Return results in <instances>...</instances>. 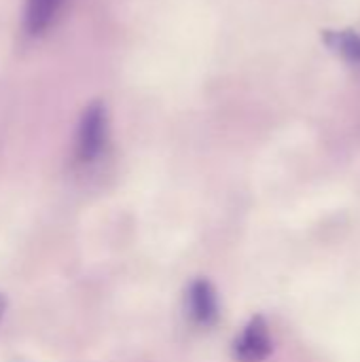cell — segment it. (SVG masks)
I'll return each mask as SVG.
<instances>
[{"mask_svg":"<svg viewBox=\"0 0 360 362\" xmlns=\"http://www.w3.org/2000/svg\"><path fill=\"white\" fill-rule=\"evenodd\" d=\"M4 310H6V297L0 293V320H2V316H4Z\"/></svg>","mask_w":360,"mask_h":362,"instance_id":"cell-6","label":"cell"},{"mask_svg":"<svg viewBox=\"0 0 360 362\" xmlns=\"http://www.w3.org/2000/svg\"><path fill=\"white\" fill-rule=\"evenodd\" d=\"M187 314L197 327H214L219 322V297L206 278H197L187 288Z\"/></svg>","mask_w":360,"mask_h":362,"instance_id":"cell-3","label":"cell"},{"mask_svg":"<svg viewBox=\"0 0 360 362\" xmlns=\"http://www.w3.org/2000/svg\"><path fill=\"white\" fill-rule=\"evenodd\" d=\"M64 0H28L25 2V30L32 36L42 34L57 17Z\"/></svg>","mask_w":360,"mask_h":362,"instance_id":"cell-4","label":"cell"},{"mask_svg":"<svg viewBox=\"0 0 360 362\" xmlns=\"http://www.w3.org/2000/svg\"><path fill=\"white\" fill-rule=\"evenodd\" d=\"M108 140V117L102 102H91L79 121L76 142H74V159L83 165L93 163Z\"/></svg>","mask_w":360,"mask_h":362,"instance_id":"cell-1","label":"cell"},{"mask_svg":"<svg viewBox=\"0 0 360 362\" xmlns=\"http://www.w3.org/2000/svg\"><path fill=\"white\" fill-rule=\"evenodd\" d=\"M272 350L274 341L263 316H255L233 341V356L238 362H263Z\"/></svg>","mask_w":360,"mask_h":362,"instance_id":"cell-2","label":"cell"},{"mask_svg":"<svg viewBox=\"0 0 360 362\" xmlns=\"http://www.w3.org/2000/svg\"><path fill=\"white\" fill-rule=\"evenodd\" d=\"M325 45L344 59L360 64V34L354 30H325Z\"/></svg>","mask_w":360,"mask_h":362,"instance_id":"cell-5","label":"cell"}]
</instances>
